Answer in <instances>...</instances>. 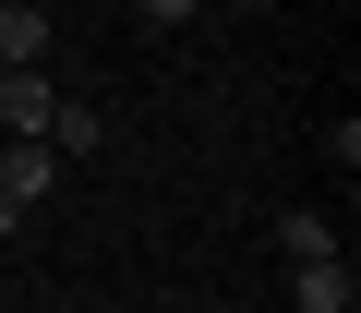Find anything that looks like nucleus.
<instances>
[{
	"instance_id": "obj_1",
	"label": "nucleus",
	"mask_w": 361,
	"mask_h": 313,
	"mask_svg": "<svg viewBox=\"0 0 361 313\" xmlns=\"http://www.w3.org/2000/svg\"><path fill=\"white\" fill-rule=\"evenodd\" d=\"M49 181H61V156H49L37 133H13V145H0V241L37 217V193H49Z\"/></svg>"
},
{
	"instance_id": "obj_6",
	"label": "nucleus",
	"mask_w": 361,
	"mask_h": 313,
	"mask_svg": "<svg viewBox=\"0 0 361 313\" xmlns=\"http://www.w3.org/2000/svg\"><path fill=\"white\" fill-rule=\"evenodd\" d=\"M277 253H289V265H313V253H337V229H325L313 205H289V217H277Z\"/></svg>"
},
{
	"instance_id": "obj_3",
	"label": "nucleus",
	"mask_w": 361,
	"mask_h": 313,
	"mask_svg": "<svg viewBox=\"0 0 361 313\" xmlns=\"http://www.w3.org/2000/svg\"><path fill=\"white\" fill-rule=\"evenodd\" d=\"M49 109H61L49 73H0V133H37V145H49Z\"/></svg>"
},
{
	"instance_id": "obj_5",
	"label": "nucleus",
	"mask_w": 361,
	"mask_h": 313,
	"mask_svg": "<svg viewBox=\"0 0 361 313\" xmlns=\"http://www.w3.org/2000/svg\"><path fill=\"white\" fill-rule=\"evenodd\" d=\"M97 133H109V121H97L85 97H61V109H49V145H61V156H97Z\"/></svg>"
},
{
	"instance_id": "obj_2",
	"label": "nucleus",
	"mask_w": 361,
	"mask_h": 313,
	"mask_svg": "<svg viewBox=\"0 0 361 313\" xmlns=\"http://www.w3.org/2000/svg\"><path fill=\"white\" fill-rule=\"evenodd\" d=\"M289 301H301V313H361V277H349V253H313V265H289Z\"/></svg>"
},
{
	"instance_id": "obj_4",
	"label": "nucleus",
	"mask_w": 361,
	"mask_h": 313,
	"mask_svg": "<svg viewBox=\"0 0 361 313\" xmlns=\"http://www.w3.org/2000/svg\"><path fill=\"white\" fill-rule=\"evenodd\" d=\"M49 61V0H13L0 13V73H37Z\"/></svg>"
},
{
	"instance_id": "obj_7",
	"label": "nucleus",
	"mask_w": 361,
	"mask_h": 313,
	"mask_svg": "<svg viewBox=\"0 0 361 313\" xmlns=\"http://www.w3.org/2000/svg\"><path fill=\"white\" fill-rule=\"evenodd\" d=\"M133 13H145V25H193V0H133Z\"/></svg>"
},
{
	"instance_id": "obj_8",
	"label": "nucleus",
	"mask_w": 361,
	"mask_h": 313,
	"mask_svg": "<svg viewBox=\"0 0 361 313\" xmlns=\"http://www.w3.org/2000/svg\"><path fill=\"white\" fill-rule=\"evenodd\" d=\"M0 13H13V0H0Z\"/></svg>"
}]
</instances>
